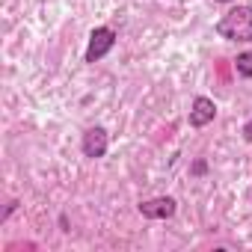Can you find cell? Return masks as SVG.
<instances>
[{"label":"cell","instance_id":"9c48e42d","mask_svg":"<svg viewBox=\"0 0 252 252\" xmlns=\"http://www.w3.org/2000/svg\"><path fill=\"white\" fill-rule=\"evenodd\" d=\"M205 169H208L205 160H196V163H193V175H205Z\"/></svg>","mask_w":252,"mask_h":252},{"label":"cell","instance_id":"30bf717a","mask_svg":"<svg viewBox=\"0 0 252 252\" xmlns=\"http://www.w3.org/2000/svg\"><path fill=\"white\" fill-rule=\"evenodd\" d=\"M214 3H231V0H214Z\"/></svg>","mask_w":252,"mask_h":252},{"label":"cell","instance_id":"277c9868","mask_svg":"<svg viewBox=\"0 0 252 252\" xmlns=\"http://www.w3.org/2000/svg\"><path fill=\"white\" fill-rule=\"evenodd\" d=\"M137 211L146 217V220H172L178 214V202L172 196H155V199H146L137 205Z\"/></svg>","mask_w":252,"mask_h":252},{"label":"cell","instance_id":"3957f363","mask_svg":"<svg viewBox=\"0 0 252 252\" xmlns=\"http://www.w3.org/2000/svg\"><path fill=\"white\" fill-rule=\"evenodd\" d=\"M80 152H83V158H89V160L107 158V152H110V134H107V128H101V125L86 128V134L80 137Z\"/></svg>","mask_w":252,"mask_h":252},{"label":"cell","instance_id":"ba28073f","mask_svg":"<svg viewBox=\"0 0 252 252\" xmlns=\"http://www.w3.org/2000/svg\"><path fill=\"white\" fill-rule=\"evenodd\" d=\"M15 211H18V202H9V205H6V211H3V217H0V222H6Z\"/></svg>","mask_w":252,"mask_h":252},{"label":"cell","instance_id":"52a82bcc","mask_svg":"<svg viewBox=\"0 0 252 252\" xmlns=\"http://www.w3.org/2000/svg\"><path fill=\"white\" fill-rule=\"evenodd\" d=\"M240 134H243V143H252V116L243 122V128H240Z\"/></svg>","mask_w":252,"mask_h":252},{"label":"cell","instance_id":"8992f818","mask_svg":"<svg viewBox=\"0 0 252 252\" xmlns=\"http://www.w3.org/2000/svg\"><path fill=\"white\" fill-rule=\"evenodd\" d=\"M234 71L246 80H252V51H243L234 57Z\"/></svg>","mask_w":252,"mask_h":252},{"label":"cell","instance_id":"7a4b0ae2","mask_svg":"<svg viewBox=\"0 0 252 252\" xmlns=\"http://www.w3.org/2000/svg\"><path fill=\"white\" fill-rule=\"evenodd\" d=\"M116 30L113 27H107V24H101V27H95L92 33H89V45H86V63L89 65H95V63H101L113 48H116Z\"/></svg>","mask_w":252,"mask_h":252},{"label":"cell","instance_id":"6da1fadb","mask_svg":"<svg viewBox=\"0 0 252 252\" xmlns=\"http://www.w3.org/2000/svg\"><path fill=\"white\" fill-rule=\"evenodd\" d=\"M217 36L234 45H249L252 42V6H231L220 21H217Z\"/></svg>","mask_w":252,"mask_h":252},{"label":"cell","instance_id":"5b68a950","mask_svg":"<svg viewBox=\"0 0 252 252\" xmlns=\"http://www.w3.org/2000/svg\"><path fill=\"white\" fill-rule=\"evenodd\" d=\"M217 119V104L208 95H196L190 104V128H208Z\"/></svg>","mask_w":252,"mask_h":252}]
</instances>
